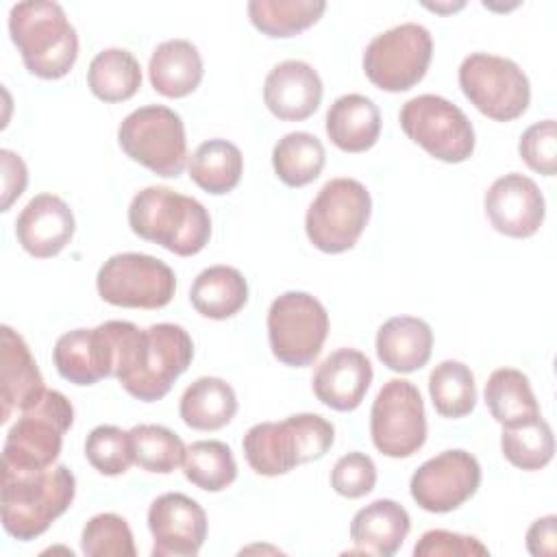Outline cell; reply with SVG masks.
<instances>
[{
    "instance_id": "cell-1",
    "label": "cell",
    "mask_w": 557,
    "mask_h": 557,
    "mask_svg": "<svg viewBox=\"0 0 557 557\" xmlns=\"http://www.w3.org/2000/svg\"><path fill=\"white\" fill-rule=\"evenodd\" d=\"M115 379L137 400L163 398L194 359L189 333L172 322L139 329L115 320Z\"/></svg>"
},
{
    "instance_id": "cell-2",
    "label": "cell",
    "mask_w": 557,
    "mask_h": 557,
    "mask_svg": "<svg viewBox=\"0 0 557 557\" xmlns=\"http://www.w3.org/2000/svg\"><path fill=\"white\" fill-rule=\"evenodd\" d=\"M131 231L178 257L198 255L211 237V215L202 202L170 187L139 189L128 205Z\"/></svg>"
},
{
    "instance_id": "cell-3",
    "label": "cell",
    "mask_w": 557,
    "mask_h": 557,
    "mask_svg": "<svg viewBox=\"0 0 557 557\" xmlns=\"http://www.w3.org/2000/svg\"><path fill=\"white\" fill-rule=\"evenodd\" d=\"M74 494L76 479L67 466L39 472H2V527L20 542L35 540L70 509Z\"/></svg>"
},
{
    "instance_id": "cell-4",
    "label": "cell",
    "mask_w": 557,
    "mask_h": 557,
    "mask_svg": "<svg viewBox=\"0 0 557 557\" xmlns=\"http://www.w3.org/2000/svg\"><path fill=\"white\" fill-rule=\"evenodd\" d=\"M9 35L33 76L63 78L76 63L78 35L59 2L24 0L13 4Z\"/></svg>"
},
{
    "instance_id": "cell-5",
    "label": "cell",
    "mask_w": 557,
    "mask_h": 557,
    "mask_svg": "<svg viewBox=\"0 0 557 557\" xmlns=\"http://www.w3.org/2000/svg\"><path fill=\"white\" fill-rule=\"evenodd\" d=\"M335 442L333 424L318 413H296L281 422H259L244 435L248 466L263 476L287 474L300 463L315 461Z\"/></svg>"
},
{
    "instance_id": "cell-6",
    "label": "cell",
    "mask_w": 557,
    "mask_h": 557,
    "mask_svg": "<svg viewBox=\"0 0 557 557\" xmlns=\"http://www.w3.org/2000/svg\"><path fill=\"white\" fill-rule=\"evenodd\" d=\"M74 424L72 403L57 389L22 411L2 446V472H39L52 468L61 453L63 435Z\"/></svg>"
},
{
    "instance_id": "cell-7",
    "label": "cell",
    "mask_w": 557,
    "mask_h": 557,
    "mask_svg": "<svg viewBox=\"0 0 557 557\" xmlns=\"http://www.w3.org/2000/svg\"><path fill=\"white\" fill-rule=\"evenodd\" d=\"M120 148L163 178H176L187 163L185 124L176 111L163 104L139 107L117 128Z\"/></svg>"
},
{
    "instance_id": "cell-8",
    "label": "cell",
    "mask_w": 557,
    "mask_h": 557,
    "mask_svg": "<svg viewBox=\"0 0 557 557\" xmlns=\"http://www.w3.org/2000/svg\"><path fill=\"white\" fill-rule=\"evenodd\" d=\"M372 213L366 185L355 178H331L307 209L305 231L309 242L329 255L350 250L361 237Z\"/></svg>"
},
{
    "instance_id": "cell-9",
    "label": "cell",
    "mask_w": 557,
    "mask_h": 557,
    "mask_svg": "<svg viewBox=\"0 0 557 557\" xmlns=\"http://www.w3.org/2000/svg\"><path fill=\"white\" fill-rule=\"evenodd\" d=\"M459 87L483 115L496 122L520 117L531 100V85L520 65L490 52H472L461 61Z\"/></svg>"
},
{
    "instance_id": "cell-10",
    "label": "cell",
    "mask_w": 557,
    "mask_h": 557,
    "mask_svg": "<svg viewBox=\"0 0 557 557\" xmlns=\"http://www.w3.org/2000/svg\"><path fill=\"white\" fill-rule=\"evenodd\" d=\"M329 335L324 305L307 292H285L268 311V339L272 355L292 368L311 366Z\"/></svg>"
},
{
    "instance_id": "cell-11",
    "label": "cell",
    "mask_w": 557,
    "mask_h": 557,
    "mask_svg": "<svg viewBox=\"0 0 557 557\" xmlns=\"http://www.w3.org/2000/svg\"><path fill=\"white\" fill-rule=\"evenodd\" d=\"M431 57V33L422 24L405 22L376 35L366 46L363 72L383 91H407L424 78Z\"/></svg>"
},
{
    "instance_id": "cell-12",
    "label": "cell",
    "mask_w": 557,
    "mask_h": 557,
    "mask_svg": "<svg viewBox=\"0 0 557 557\" xmlns=\"http://www.w3.org/2000/svg\"><path fill=\"white\" fill-rule=\"evenodd\" d=\"M405 135L444 163H461L474 152V128L450 100L422 94L407 100L398 113Z\"/></svg>"
},
{
    "instance_id": "cell-13",
    "label": "cell",
    "mask_w": 557,
    "mask_h": 557,
    "mask_svg": "<svg viewBox=\"0 0 557 557\" xmlns=\"http://www.w3.org/2000/svg\"><path fill=\"white\" fill-rule=\"evenodd\" d=\"M104 302L131 309H161L176 292V276L168 263L141 252L109 257L96 276Z\"/></svg>"
},
{
    "instance_id": "cell-14",
    "label": "cell",
    "mask_w": 557,
    "mask_h": 557,
    "mask_svg": "<svg viewBox=\"0 0 557 557\" xmlns=\"http://www.w3.org/2000/svg\"><path fill=\"white\" fill-rule=\"evenodd\" d=\"M370 435L385 457H411L426 442V416L420 389L405 379L387 381L370 411Z\"/></svg>"
},
{
    "instance_id": "cell-15",
    "label": "cell",
    "mask_w": 557,
    "mask_h": 557,
    "mask_svg": "<svg viewBox=\"0 0 557 557\" xmlns=\"http://www.w3.org/2000/svg\"><path fill=\"white\" fill-rule=\"evenodd\" d=\"M481 485V466L468 450H444L426 459L409 481L411 498L431 513L461 507Z\"/></svg>"
},
{
    "instance_id": "cell-16",
    "label": "cell",
    "mask_w": 557,
    "mask_h": 557,
    "mask_svg": "<svg viewBox=\"0 0 557 557\" xmlns=\"http://www.w3.org/2000/svg\"><path fill=\"white\" fill-rule=\"evenodd\" d=\"M148 529L154 557H194L207 537V513L194 498L168 492L152 500Z\"/></svg>"
},
{
    "instance_id": "cell-17",
    "label": "cell",
    "mask_w": 557,
    "mask_h": 557,
    "mask_svg": "<svg viewBox=\"0 0 557 557\" xmlns=\"http://www.w3.org/2000/svg\"><path fill=\"white\" fill-rule=\"evenodd\" d=\"M115 326L113 320L96 329H74L63 333L54 348L52 361L57 372L74 385H94L115 374Z\"/></svg>"
},
{
    "instance_id": "cell-18",
    "label": "cell",
    "mask_w": 557,
    "mask_h": 557,
    "mask_svg": "<svg viewBox=\"0 0 557 557\" xmlns=\"http://www.w3.org/2000/svg\"><path fill=\"white\" fill-rule=\"evenodd\" d=\"M483 207L494 231L516 239L535 235L546 213V202L535 181L518 172L496 178L485 191Z\"/></svg>"
},
{
    "instance_id": "cell-19",
    "label": "cell",
    "mask_w": 557,
    "mask_h": 557,
    "mask_svg": "<svg viewBox=\"0 0 557 557\" xmlns=\"http://www.w3.org/2000/svg\"><path fill=\"white\" fill-rule=\"evenodd\" d=\"M76 220L70 205L54 194H39L28 200L15 222L20 246L35 259L59 255L72 239Z\"/></svg>"
},
{
    "instance_id": "cell-20",
    "label": "cell",
    "mask_w": 557,
    "mask_h": 557,
    "mask_svg": "<svg viewBox=\"0 0 557 557\" xmlns=\"http://www.w3.org/2000/svg\"><path fill=\"white\" fill-rule=\"evenodd\" d=\"M263 102L278 120H307L322 102L320 74L309 63L298 59L276 63L265 76Z\"/></svg>"
},
{
    "instance_id": "cell-21",
    "label": "cell",
    "mask_w": 557,
    "mask_h": 557,
    "mask_svg": "<svg viewBox=\"0 0 557 557\" xmlns=\"http://www.w3.org/2000/svg\"><path fill=\"white\" fill-rule=\"evenodd\" d=\"M372 374V363L361 350L339 348L318 366L311 387L322 405L335 411H352L366 398Z\"/></svg>"
},
{
    "instance_id": "cell-22",
    "label": "cell",
    "mask_w": 557,
    "mask_h": 557,
    "mask_svg": "<svg viewBox=\"0 0 557 557\" xmlns=\"http://www.w3.org/2000/svg\"><path fill=\"white\" fill-rule=\"evenodd\" d=\"M44 387V376L30 355L28 344L11 326H2V366H0V422H7L13 411H24L35 405Z\"/></svg>"
},
{
    "instance_id": "cell-23",
    "label": "cell",
    "mask_w": 557,
    "mask_h": 557,
    "mask_svg": "<svg viewBox=\"0 0 557 557\" xmlns=\"http://www.w3.org/2000/svg\"><path fill=\"white\" fill-rule=\"evenodd\" d=\"M409 529L411 520L407 509L392 498H379L361 507L350 522L352 553L389 557L403 546Z\"/></svg>"
},
{
    "instance_id": "cell-24",
    "label": "cell",
    "mask_w": 557,
    "mask_h": 557,
    "mask_svg": "<svg viewBox=\"0 0 557 557\" xmlns=\"http://www.w3.org/2000/svg\"><path fill=\"white\" fill-rule=\"evenodd\" d=\"M433 331L413 315H394L379 326L376 357L394 372H416L431 359Z\"/></svg>"
},
{
    "instance_id": "cell-25",
    "label": "cell",
    "mask_w": 557,
    "mask_h": 557,
    "mask_svg": "<svg viewBox=\"0 0 557 557\" xmlns=\"http://www.w3.org/2000/svg\"><path fill=\"white\" fill-rule=\"evenodd\" d=\"M326 135L344 152H366L381 135L379 107L361 94L339 96L326 111Z\"/></svg>"
},
{
    "instance_id": "cell-26",
    "label": "cell",
    "mask_w": 557,
    "mask_h": 557,
    "mask_svg": "<svg viewBox=\"0 0 557 557\" xmlns=\"http://www.w3.org/2000/svg\"><path fill=\"white\" fill-rule=\"evenodd\" d=\"M202 57L187 39H168L154 48L148 61L150 83L165 98H185L202 81Z\"/></svg>"
},
{
    "instance_id": "cell-27",
    "label": "cell",
    "mask_w": 557,
    "mask_h": 557,
    "mask_svg": "<svg viewBox=\"0 0 557 557\" xmlns=\"http://www.w3.org/2000/svg\"><path fill=\"white\" fill-rule=\"evenodd\" d=\"M189 300L194 309L211 320L233 318L248 302V283L231 265L205 268L191 283Z\"/></svg>"
},
{
    "instance_id": "cell-28",
    "label": "cell",
    "mask_w": 557,
    "mask_h": 557,
    "mask_svg": "<svg viewBox=\"0 0 557 557\" xmlns=\"http://www.w3.org/2000/svg\"><path fill=\"white\" fill-rule=\"evenodd\" d=\"M178 413L196 431H218L237 413L235 389L224 379L200 376L183 392Z\"/></svg>"
},
{
    "instance_id": "cell-29",
    "label": "cell",
    "mask_w": 557,
    "mask_h": 557,
    "mask_svg": "<svg viewBox=\"0 0 557 557\" xmlns=\"http://www.w3.org/2000/svg\"><path fill=\"white\" fill-rule=\"evenodd\" d=\"M485 403L503 426H520L540 418V405L527 374L516 368H498L485 383Z\"/></svg>"
},
{
    "instance_id": "cell-30",
    "label": "cell",
    "mask_w": 557,
    "mask_h": 557,
    "mask_svg": "<svg viewBox=\"0 0 557 557\" xmlns=\"http://www.w3.org/2000/svg\"><path fill=\"white\" fill-rule=\"evenodd\" d=\"M189 178L207 194L222 196L237 187L244 172L242 150L226 139L202 141L187 163Z\"/></svg>"
},
{
    "instance_id": "cell-31",
    "label": "cell",
    "mask_w": 557,
    "mask_h": 557,
    "mask_svg": "<svg viewBox=\"0 0 557 557\" xmlns=\"http://www.w3.org/2000/svg\"><path fill=\"white\" fill-rule=\"evenodd\" d=\"M87 85L102 102L128 100L141 87L139 61L128 50L107 48L91 59Z\"/></svg>"
},
{
    "instance_id": "cell-32",
    "label": "cell",
    "mask_w": 557,
    "mask_h": 557,
    "mask_svg": "<svg viewBox=\"0 0 557 557\" xmlns=\"http://www.w3.org/2000/svg\"><path fill=\"white\" fill-rule=\"evenodd\" d=\"M326 163L322 141L305 131L283 135L272 150V168L287 187H305L313 183Z\"/></svg>"
},
{
    "instance_id": "cell-33",
    "label": "cell",
    "mask_w": 557,
    "mask_h": 557,
    "mask_svg": "<svg viewBox=\"0 0 557 557\" xmlns=\"http://www.w3.org/2000/svg\"><path fill=\"white\" fill-rule=\"evenodd\" d=\"M326 11L324 0H250L248 17L265 37H294L313 26Z\"/></svg>"
},
{
    "instance_id": "cell-34",
    "label": "cell",
    "mask_w": 557,
    "mask_h": 557,
    "mask_svg": "<svg viewBox=\"0 0 557 557\" xmlns=\"http://www.w3.org/2000/svg\"><path fill=\"white\" fill-rule=\"evenodd\" d=\"M429 394L435 411L444 418H463L476 405L472 370L455 359L437 363L429 374Z\"/></svg>"
},
{
    "instance_id": "cell-35",
    "label": "cell",
    "mask_w": 557,
    "mask_h": 557,
    "mask_svg": "<svg viewBox=\"0 0 557 557\" xmlns=\"http://www.w3.org/2000/svg\"><path fill=\"white\" fill-rule=\"evenodd\" d=\"M183 474L205 492H222L237 479V463L224 442L200 440L187 446Z\"/></svg>"
},
{
    "instance_id": "cell-36",
    "label": "cell",
    "mask_w": 557,
    "mask_h": 557,
    "mask_svg": "<svg viewBox=\"0 0 557 557\" xmlns=\"http://www.w3.org/2000/svg\"><path fill=\"white\" fill-rule=\"evenodd\" d=\"M500 450L505 459L520 470H542L550 463L555 453L553 429L542 416L520 426H503Z\"/></svg>"
},
{
    "instance_id": "cell-37",
    "label": "cell",
    "mask_w": 557,
    "mask_h": 557,
    "mask_svg": "<svg viewBox=\"0 0 557 557\" xmlns=\"http://www.w3.org/2000/svg\"><path fill=\"white\" fill-rule=\"evenodd\" d=\"M131 446L135 463L146 472L170 474L183 459L187 446L183 440L161 424H135L131 431Z\"/></svg>"
},
{
    "instance_id": "cell-38",
    "label": "cell",
    "mask_w": 557,
    "mask_h": 557,
    "mask_svg": "<svg viewBox=\"0 0 557 557\" xmlns=\"http://www.w3.org/2000/svg\"><path fill=\"white\" fill-rule=\"evenodd\" d=\"M81 550L87 557H135V540L128 522L117 513L89 518L81 533Z\"/></svg>"
},
{
    "instance_id": "cell-39",
    "label": "cell",
    "mask_w": 557,
    "mask_h": 557,
    "mask_svg": "<svg viewBox=\"0 0 557 557\" xmlns=\"http://www.w3.org/2000/svg\"><path fill=\"white\" fill-rule=\"evenodd\" d=\"M85 457L104 476L124 474L135 463L128 431L113 424L91 429L85 440Z\"/></svg>"
},
{
    "instance_id": "cell-40",
    "label": "cell",
    "mask_w": 557,
    "mask_h": 557,
    "mask_svg": "<svg viewBox=\"0 0 557 557\" xmlns=\"http://www.w3.org/2000/svg\"><path fill=\"white\" fill-rule=\"evenodd\" d=\"M518 152L522 161L537 174L553 176L557 172V124L555 120H542L531 124L520 141Z\"/></svg>"
},
{
    "instance_id": "cell-41",
    "label": "cell",
    "mask_w": 557,
    "mask_h": 557,
    "mask_svg": "<svg viewBox=\"0 0 557 557\" xmlns=\"http://www.w3.org/2000/svg\"><path fill=\"white\" fill-rule=\"evenodd\" d=\"M376 485V466L366 453H348L339 457L331 470V487L346 498H361Z\"/></svg>"
},
{
    "instance_id": "cell-42",
    "label": "cell",
    "mask_w": 557,
    "mask_h": 557,
    "mask_svg": "<svg viewBox=\"0 0 557 557\" xmlns=\"http://www.w3.org/2000/svg\"><path fill=\"white\" fill-rule=\"evenodd\" d=\"M487 546L481 544V540L472 537V535H463V533H455V531H444V529H431L426 531L418 544L413 546V555L416 557H453V555H463V557H472V555H487Z\"/></svg>"
},
{
    "instance_id": "cell-43",
    "label": "cell",
    "mask_w": 557,
    "mask_h": 557,
    "mask_svg": "<svg viewBox=\"0 0 557 557\" xmlns=\"http://www.w3.org/2000/svg\"><path fill=\"white\" fill-rule=\"evenodd\" d=\"M0 163H2V202L0 211H9L11 205L22 196L28 183V170L20 154L13 150H0Z\"/></svg>"
},
{
    "instance_id": "cell-44",
    "label": "cell",
    "mask_w": 557,
    "mask_h": 557,
    "mask_svg": "<svg viewBox=\"0 0 557 557\" xmlns=\"http://www.w3.org/2000/svg\"><path fill=\"white\" fill-rule=\"evenodd\" d=\"M557 518H537L527 531V550L535 557H553L557 548Z\"/></svg>"
}]
</instances>
